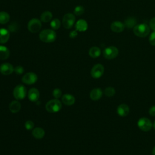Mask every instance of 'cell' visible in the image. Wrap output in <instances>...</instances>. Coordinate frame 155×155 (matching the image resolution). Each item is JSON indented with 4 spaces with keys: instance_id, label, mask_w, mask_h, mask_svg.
Masks as SVG:
<instances>
[{
    "instance_id": "6",
    "label": "cell",
    "mask_w": 155,
    "mask_h": 155,
    "mask_svg": "<svg viewBox=\"0 0 155 155\" xmlns=\"http://www.w3.org/2000/svg\"><path fill=\"white\" fill-rule=\"evenodd\" d=\"M119 50L114 46H109L103 51V56L107 59H113L117 56Z\"/></svg>"
},
{
    "instance_id": "32",
    "label": "cell",
    "mask_w": 155,
    "mask_h": 155,
    "mask_svg": "<svg viewBox=\"0 0 155 155\" xmlns=\"http://www.w3.org/2000/svg\"><path fill=\"white\" fill-rule=\"evenodd\" d=\"M24 71V70L23 67H22L21 65H18L14 68V71L17 74H21L22 73H23Z\"/></svg>"
},
{
    "instance_id": "8",
    "label": "cell",
    "mask_w": 155,
    "mask_h": 155,
    "mask_svg": "<svg viewBox=\"0 0 155 155\" xmlns=\"http://www.w3.org/2000/svg\"><path fill=\"white\" fill-rule=\"evenodd\" d=\"M137 126L142 131H148L151 129L153 124L148 118L143 117L140 118L137 121Z\"/></svg>"
},
{
    "instance_id": "26",
    "label": "cell",
    "mask_w": 155,
    "mask_h": 155,
    "mask_svg": "<svg viewBox=\"0 0 155 155\" xmlns=\"http://www.w3.org/2000/svg\"><path fill=\"white\" fill-rule=\"evenodd\" d=\"M50 27L51 29L56 30L61 27V21L58 18H54L50 21Z\"/></svg>"
},
{
    "instance_id": "20",
    "label": "cell",
    "mask_w": 155,
    "mask_h": 155,
    "mask_svg": "<svg viewBox=\"0 0 155 155\" xmlns=\"http://www.w3.org/2000/svg\"><path fill=\"white\" fill-rule=\"evenodd\" d=\"M32 135L36 139H40L44 137L45 135V131L43 128L41 127H36L33 129L32 131Z\"/></svg>"
},
{
    "instance_id": "36",
    "label": "cell",
    "mask_w": 155,
    "mask_h": 155,
    "mask_svg": "<svg viewBox=\"0 0 155 155\" xmlns=\"http://www.w3.org/2000/svg\"><path fill=\"white\" fill-rule=\"evenodd\" d=\"M152 154L153 155H155V146L154 147V148H153V150H152Z\"/></svg>"
},
{
    "instance_id": "35",
    "label": "cell",
    "mask_w": 155,
    "mask_h": 155,
    "mask_svg": "<svg viewBox=\"0 0 155 155\" xmlns=\"http://www.w3.org/2000/svg\"><path fill=\"white\" fill-rule=\"evenodd\" d=\"M148 112L150 116H155V105H153L151 107H150Z\"/></svg>"
},
{
    "instance_id": "2",
    "label": "cell",
    "mask_w": 155,
    "mask_h": 155,
    "mask_svg": "<svg viewBox=\"0 0 155 155\" xmlns=\"http://www.w3.org/2000/svg\"><path fill=\"white\" fill-rule=\"evenodd\" d=\"M150 31V27L146 24H136L133 28L134 34L140 38H144L148 35Z\"/></svg>"
},
{
    "instance_id": "16",
    "label": "cell",
    "mask_w": 155,
    "mask_h": 155,
    "mask_svg": "<svg viewBox=\"0 0 155 155\" xmlns=\"http://www.w3.org/2000/svg\"><path fill=\"white\" fill-rule=\"evenodd\" d=\"M117 113L121 117L127 116L130 113L129 107L125 104H120L117 108Z\"/></svg>"
},
{
    "instance_id": "10",
    "label": "cell",
    "mask_w": 155,
    "mask_h": 155,
    "mask_svg": "<svg viewBox=\"0 0 155 155\" xmlns=\"http://www.w3.org/2000/svg\"><path fill=\"white\" fill-rule=\"evenodd\" d=\"M38 80L37 75L33 72H28L25 74L22 78V81L28 85L35 84Z\"/></svg>"
},
{
    "instance_id": "37",
    "label": "cell",
    "mask_w": 155,
    "mask_h": 155,
    "mask_svg": "<svg viewBox=\"0 0 155 155\" xmlns=\"http://www.w3.org/2000/svg\"><path fill=\"white\" fill-rule=\"evenodd\" d=\"M153 128H154V129L155 130V121L154 122V123H153Z\"/></svg>"
},
{
    "instance_id": "31",
    "label": "cell",
    "mask_w": 155,
    "mask_h": 155,
    "mask_svg": "<svg viewBox=\"0 0 155 155\" xmlns=\"http://www.w3.org/2000/svg\"><path fill=\"white\" fill-rule=\"evenodd\" d=\"M149 42L151 45L155 46V31L152 32L149 36Z\"/></svg>"
},
{
    "instance_id": "28",
    "label": "cell",
    "mask_w": 155,
    "mask_h": 155,
    "mask_svg": "<svg viewBox=\"0 0 155 155\" xmlns=\"http://www.w3.org/2000/svg\"><path fill=\"white\" fill-rule=\"evenodd\" d=\"M84 10H85V9H84V7H82L81 5H78L74 8L73 14L76 16H81L84 13Z\"/></svg>"
},
{
    "instance_id": "30",
    "label": "cell",
    "mask_w": 155,
    "mask_h": 155,
    "mask_svg": "<svg viewBox=\"0 0 155 155\" xmlns=\"http://www.w3.org/2000/svg\"><path fill=\"white\" fill-rule=\"evenodd\" d=\"M53 96L55 99H59L62 96V91L59 88H55L53 91Z\"/></svg>"
},
{
    "instance_id": "22",
    "label": "cell",
    "mask_w": 155,
    "mask_h": 155,
    "mask_svg": "<svg viewBox=\"0 0 155 155\" xmlns=\"http://www.w3.org/2000/svg\"><path fill=\"white\" fill-rule=\"evenodd\" d=\"M89 56L92 58H97L101 54V50L98 47H92L90 48L88 51Z\"/></svg>"
},
{
    "instance_id": "34",
    "label": "cell",
    "mask_w": 155,
    "mask_h": 155,
    "mask_svg": "<svg viewBox=\"0 0 155 155\" xmlns=\"http://www.w3.org/2000/svg\"><path fill=\"white\" fill-rule=\"evenodd\" d=\"M78 35V31L76 30H72L69 33V37L73 39L74 38H76Z\"/></svg>"
},
{
    "instance_id": "23",
    "label": "cell",
    "mask_w": 155,
    "mask_h": 155,
    "mask_svg": "<svg viewBox=\"0 0 155 155\" xmlns=\"http://www.w3.org/2000/svg\"><path fill=\"white\" fill-rule=\"evenodd\" d=\"M52 18H53V15H52V13L50 11L44 12L40 16V20L43 22H50L52 20Z\"/></svg>"
},
{
    "instance_id": "9",
    "label": "cell",
    "mask_w": 155,
    "mask_h": 155,
    "mask_svg": "<svg viewBox=\"0 0 155 155\" xmlns=\"http://www.w3.org/2000/svg\"><path fill=\"white\" fill-rule=\"evenodd\" d=\"M104 72V67L101 64H95L91 70V76L94 79L101 78Z\"/></svg>"
},
{
    "instance_id": "7",
    "label": "cell",
    "mask_w": 155,
    "mask_h": 155,
    "mask_svg": "<svg viewBox=\"0 0 155 155\" xmlns=\"http://www.w3.org/2000/svg\"><path fill=\"white\" fill-rule=\"evenodd\" d=\"M13 96L17 100L24 99L27 95V90L22 85H18L15 87L13 91Z\"/></svg>"
},
{
    "instance_id": "12",
    "label": "cell",
    "mask_w": 155,
    "mask_h": 155,
    "mask_svg": "<svg viewBox=\"0 0 155 155\" xmlns=\"http://www.w3.org/2000/svg\"><path fill=\"white\" fill-rule=\"evenodd\" d=\"M124 23L120 21H114L110 25L111 30L115 33H120L125 29Z\"/></svg>"
},
{
    "instance_id": "29",
    "label": "cell",
    "mask_w": 155,
    "mask_h": 155,
    "mask_svg": "<svg viewBox=\"0 0 155 155\" xmlns=\"http://www.w3.org/2000/svg\"><path fill=\"white\" fill-rule=\"evenodd\" d=\"M25 128L27 130H33L34 128V123L31 120H27L25 122Z\"/></svg>"
},
{
    "instance_id": "3",
    "label": "cell",
    "mask_w": 155,
    "mask_h": 155,
    "mask_svg": "<svg viewBox=\"0 0 155 155\" xmlns=\"http://www.w3.org/2000/svg\"><path fill=\"white\" fill-rule=\"evenodd\" d=\"M62 107V104L58 99L49 101L45 105V109L49 113H56L59 111Z\"/></svg>"
},
{
    "instance_id": "1",
    "label": "cell",
    "mask_w": 155,
    "mask_h": 155,
    "mask_svg": "<svg viewBox=\"0 0 155 155\" xmlns=\"http://www.w3.org/2000/svg\"><path fill=\"white\" fill-rule=\"evenodd\" d=\"M39 38L43 42L51 43L56 40V33L53 29H44L40 32Z\"/></svg>"
},
{
    "instance_id": "33",
    "label": "cell",
    "mask_w": 155,
    "mask_h": 155,
    "mask_svg": "<svg viewBox=\"0 0 155 155\" xmlns=\"http://www.w3.org/2000/svg\"><path fill=\"white\" fill-rule=\"evenodd\" d=\"M149 27L151 30L155 31V17L150 19L149 22Z\"/></svg>"
},
{
    "instance_id": "17",
    "label": "cell",
    "mask_w": 155,
    "mask_h": 155,
    "mask_svg": "<svg viewBox=\"0 0 155 155\" xmlns=\"http://www.w3.org/2000/svg\"><path fill=\"white\" fill-rule=\"evenodd\" d=\"M102 96V91L99 88H96L93 89L90 93V97L93 101L99 100Z\"/></svg>"
},
{
    "instance_id": "11",
    "label": "cell",
    "mask_w": 155,
    "mask_h": 155,
    "mask_svg": "<svg viewBox=\"0 0 155 155\" xmlns=\"http://www.w3.org/2000/svg\"><path fill=\"white\" fill-rule=\"evenodd\" d=\"M14 71L13 66L8 62H5L0 65V72L2 74L7 76L12 74Z\"/></svg>"
},
{
    "instance_id": "18",
    "label": "cell",
    "mask_w": 155,
    "mask_h": 155,
    "mask_svg": "<svg viewBox=\"0 0 155 155\" xmlns=\"http://www.w3.org/2000/svg\"><path fill=\"white\" fill-rule=\"evenodd\" d=\"M62 102L66 105H72L75 102V97L70 94H65L62 97Z\"/></svg>"
},
{
    "instance_id": "5",
    "label": "cell",
    "mask_w": 155,
    "mask_h": 155,
    "mask_svg": "<svg viewBox=\"0 0 155 155\" xmlns=\"http://www.w3.org/2000/svg\"><path fill=\"white\" fill-rule=\"evenodd\" d=\"M76 21L75 15L73 13H68L64 15L62 18V25L66 29L71 28L74 24Z\"/></svg>"
},
{
    "instance_id": "4",
    "label": "cell",
    "mask_w": 155,
    "mask_h": 155,
    "mask_svg": "<svg viewBox=\"0 0 155 155\" xmlns=\"http://www.w3.org/2000/svg\"><path fill=\"white\" fill-rule=\"evenodd\" d=\"M42 27L41 21L38 18L31 19L27 24V28L28 31L32 33L38 32Z\"/></svg>"
},
{
    "instance_id": "14",
    "label": "cell",
    "mask_w": 155,
    "mask_h": 155,
    "mask_svg": "<svg viewBox=\"0 0 155 155\" xmlns=\"http://www.w3.org/2000/svg\"><path fill=\"white\" fill-rule=\"evenodd\" d=\"M10 33L8 29L5 28H0V44L6 43L10 38Z\"/></svg>"
},
{
    "instance_id": "27",
    "label": "cell",
    "mask_w": 155,
    "mask_h": 155,
    "mask_svg": "<svg viewBox=\"0 0 155 155\" xmlns=\"http://www.w3.org/2000/svg\"><path fill=\"white\" fill-rule=\"evenodd\" d=\"M115 89L112 87H108L104 90V94L106 96L111 97L115 94Z\"/></svg>"
},
{
    "instance_id": "15",
    "label": "cell",
    "mask_w": 155,
    "mask_h": 155,
    "mask_svg": "<svg viewBox=\"0 0 155 155\" xmlns=\"http://www.w3.org/2000/svg\"><path fill=\"white\" fill-rule=\"evenodd\" d=\"M28 98L31 102H36L39 98V92L37 88H31L28 91Z\"/></svg>"
},
{
    "instance_id": "13",
    "label": "cell",
    "mask_w": 155,
    "mask_h": 155,
    "mask_svg": "<svg viewBox=\"0 0 155 155\" xmlns=\"http://www.w3.org/2000/svg\"><path fill=\"white\" fill-rule=\"evenodd\" d=\"M75 28L78 31L84 32L88 29V24L87 22L83 19H81L76 21L75 24Z\"/></svg>"
},
{
    "instance_id": "25",
    "label": "cell",
    "mask_w": 155,
    "mask_h": 155,
    "mask_svg": "<svg viewBox=\"0 0 155 155\" xmlns=\"http://www.w3.org/2000/svg\"><path fill=\"white\" fill-rule=\"evenodd\" d=\"M10 19L9 14L6 12H0V24H5Z\"/></svg>"
},
{
    "instance_id": "24",
    "label": "cell",
    "mask_w": 155,
    "mask_h": 155,
    "mask_svg": "<svg viewBox=\"0 0 155 155\" xmlns=\"http://www.w3.org/2000/svg\"><path fill=\"white\" fill-rule=\"evenodd\" d=\"M124 24L125 26L128 28H134V27L136 25V20L133 17H129L125 20Z\"/></svg>"
},
{
    "instance_id": "21",
    "label": "cell",
    "mask_w": 155,
    "mask_h": 155,
    "mask_svg": "<svg viewBox=\"0 0 155 155\" xmlns=\"http://www.w3.org/2000/svg\"><path fill=\"white\" fill-rule=\"evenodd\" d=\"M10 56V51L8 48L2 45H0V59L5 60L8 58Z\"/></svg>"
},
{
    "instance_id": "19",
    "label": "cell",
    "mask_w": 155,
    "mask_h": 155,
    "mask_svg": "<svg viewBox=\"0 0 155 155\" xmlns=\"http://www.w3.org/2000/svg\"><path fill=\"white\" fill-rule=\"evenodd\" d=\"M21 105L18 101H13L9 104V110L13 113H16L21 110Z\"/></svg>"
}]
</instances>
